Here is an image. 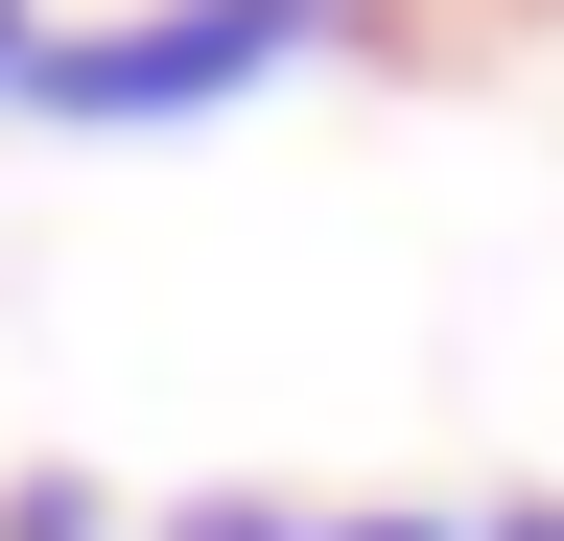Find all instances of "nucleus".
<instances>
[{
	"label": "nucleus",
	"mask_w": 564,
	"mask_h": 541,
	"mask_svg": "<svg viewBox=\"0 0 564 541\" xmlns=\"http://www.w3.org/2000/svg\"><path fill=\"white\" fill-rule=\"evenodd\" d=\"M329 47H352V0H118V24H47L24 118L47 142H165V118H236L282 72H329Z\"/></svg>",
	"instance_id": "nucleus-1"
},
{
	"label": "nucleus",
	"mask_w": 564,
	"mask_h": 541,
	"mask_svg": "<svg viewBox=\"0 0 564 541\" xmlns=\"http://www.w3.org/2000/svg\"><path fill=\"white\" fill-rule=\"evenodd\" d=\"M0 541H141V518L95 495V470H0Z\"/></svg>",
	"instance_id": "nucleus-2"
},
{
	"label": "nucleus",
	"mask_w": 564,
	"mask_h": 541,
	"mask_svg": "<svg viewBox=\"0 0 564 541\" xmlns=\"http://www.w3.org/2000/svg\"><path fill=\"white\" fill-rule=\"evenodd\" d=\"M165 541H329V518H306V495H188Z\"/></svg>",
	"instance_id": "nucleus-3"
},
{
	"label": "nucleus",
	"mask_w": 564,
	"mask_h": 541,
	"mask_svg": "<svg viewBox=\"0 0 564 541\" xmlns=\"http://www.w3.org/2000/svg\"><path fill=\"white\" fill-rule=\"evenodd\" d=\"M24 72H47V0H0V118H24Z\"/></svg>",
	"instance_id": "nucleus-4"
},
{
	"label": "nucleus",
	"mask_w": 564,
	"mask_h": 541,
	"mask_svg": "<svg viewBox=\"0 0 564 541\" xmlns=\"http://www.w3.org/2000/svg\"><path fill=\"white\" fill-rule=\"evenodd\" d=\"M329 541H494V518H329Z\"/></svg>",
	"instance_id": "nucleus-5"
},
{
	"label": "nucleus",
	"mask_w": 564,
	"mask_h": 541,
	"mask_svg": "<svg viewBox=\"0 0 564 541\" xmlns=\"http://www.w3.org/2000/svg\"><path fill=\"white\" fill-rule=\"evenodd\" d=\"M494 541H564V495H518V518H494Z\"/></svg>",
	"instance_id": "nucleus-6"
}]
</instances>
